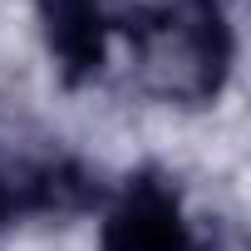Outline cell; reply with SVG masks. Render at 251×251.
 Here are the masks:
<instances>
[{"label": "cell", "mask_w": 251, "mask_h": 251, "mask_svg": "<svg viewBox=\"0 0 251 251\" xmlns=\"http://www.w3.org/2000/svg\"><path fill=\"white\" fill-rule=\"evenodd\" d=\"M103 197L99 177L74 163V158H54V163H10L0 153V226H10L15 217H35V212H89Z\"/></svg>", "instance_id": "cell-2"}, {"label": "cell", "mask_w": 251, "mask_h": 251, "mask_svg": "<svg viewBox=\"0 0 251 251\" xmlns=\"http://www.w3.org/2000/svg\"><path fill=\"white\" fill-rule=\"evenodd\" d=\"M103 251H197L177 192L163 177H133L118 207L103 217Z\"/></svg>", "instance_id": "cell-3"}, {"label": "cell", "mask_w": 251, "mask_h": 251, "mask_svg": "<svg viewBox=\"0 0 251 251\" xmlns=\"http://www.w3.org/2000/svg\"><path fill=\"white\" fill-rule=\"evenodd\" d=\"M128 15L133 0H40L45 45L64 84H84L108 64V40L128 35Z\"/></svg>", "instance_id": "cell-1"}]
</instances>
